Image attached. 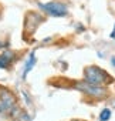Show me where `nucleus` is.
I'll return each instance as SVG.
<instances>
[{"instance_id": "nucleus-7", "label": "nucleus", "mask_w": 115, "mask_h": 121, "mask_svg": "<svg viewBox=\"0 0 115 121\" xmlns=\"http://www.w3.org/2000/svg\"><path fill=\"white\" fill-rule=\"evenodd\" d=\"M36 63H37V57H36V51H31L30 54H29V57H27V60H26V64H24V69H23V74H21V77H23V80H26L27 78V74L33 70V67L36 66Z\"/></svg>"}, {"instance_id": "nucleus-11", "label": "nucleus", "mask_w": 115, "mask_h": 121, "mask_svg": "<svg viewBox=\"0 0 115 121\" xmlns=\"http://www.w3.org/2000/svg\"><path fill=\"white\" fill-rule=\"evenodd\" d=\"M112 105H114V107H115V100H112Z\"/></svg>"}, {"instance_id": "nucleus-9", "label": "nucleus", "mask_w": 115, "mask_h": 121, "mask_svg": "<svg viewBox=\"0 0 115 121\" xmlns=\"http://www.w3.org/2000/svg\"><path fill=\"white\" fill-rule=\"evenodd\" d=\"M109 37H111V39H115V24H114V30L111 31V34H109Z\"/></svg>"}, {"instance_id": "nucleus-5", "label": "nucleus", "mask_w": 115, "mask_h": 121, "mask_svg": "<svg viewBox=\"0 0 115 121\" xmlns=\"http://www.w3.org/2000/svg\"><path fill=\"white\" fill-rule=\"evenodd\" d=\"M44 22V17L41 13H37V12H29L26 14V19H24V29L29 30L30 29V34L36 31V29L38 27V24Z\"/></svg>"}, {"instance_id": "nucleus-6", "label": "nucleus", "mask_w": 115, "mask_h": 121, "mask_svg": "<svg viewBox=\"0 0 115 121\" xmlns=\"http://www.w3.org/2000/svg\"><path fill=\"white\" fill-rule=\"evenodd\" d=\"M16 53L14 51H10V50H6L0 54V69L2 70H9L12 67V64L16 61Z\"/></svg>"}, {"instance_id": "nucleus-4", "label": "nucleus", "mask_w": 115, "mask_h": 121, "mask_svg": "<svg viewBox=\"0 0 115 121\" xmlns=\"http://www.w3.org/2000/svg\"><path fill=\"white\" fill-rule=\"evenodd\" d=\"M16 107H17L16 95L7 88H0V114H12Z\"/></svg>"}, {"instance_id": "nucleus-10", "label": "nucleus", "mask_w": 115, "mask_h": 121, "mask_svg": "<svg viewBox=\"0 0 115 121\" xmlns=\"http://www.w3.org/2000/svg\"><path fill=\"white\" fill-rule=\"evenodd\" d=\"M111 66H112V67H115V56H114V57H111Z\"/></svg>"}, {"instance_id": "nucleus-2", "label": "nucleus", "mask_w": 115, "mask_h": 121, "mask_svg": "<svg viewBox=\"0 0 115 121\" xmlns=\"http://www.w3.org/2000/svg\"><path fill=\"white\" fill-rule=\"evenodd\" d=\"M38 9L50 17H67L70 10L68 6L64 2L60 0H51V2H45V3H38Z\"/></svg>"}, {"instance_id": "nucleus-1", "label": "nucleus", "mask_w": 115, "mask_h": 121, "mask_svg": "<svg viewBox=\"0 0 115 121\" xmlns=\"http://www.w3.org/2000/svg\"><path fill=\"white\" fill-rule=\"evenodd\" d=\"M84 80L90 84L94 86H101L105 87L107 84L114 83V77L109 76L104 69L98 66H88L84 69Z\"/></svg>"}, {"instance_id": "nucleus-12", "label": "nucleus", "mask_w": 115, "mask_h": 121, "mask_svg": "<svg viewBox=\"0 0 115 121\" xmlns=\"http://www.w3.org/2000/svg\"><path fill=\"white\" fill-rule=\"evenodd\" d=\"M77 121H78V120H77Z\"/></svg>"}, {"instance_id": "nucleus-8", "label": "nucleus", "mask_w": 115, "mask_h": 121, "mask_svg": "<svg viewBox=\"0 0 115 121\" xmlns=\"http://www.w3.org/2000/svg\"><path fill=\"white\" fill-rule=\"evenodd\" d=\"M111 110L109 108H104L101 112H99V121H109V118H111Z\"/></svg>"}, {"instance_id": "nucleus-3", "label": "nucleus", "mask_w": 115, "mask_h": 121, "mask_svg": "<svg viewBox=\"0 0 115 121\" xmlns=\"http://www.w3.org/2000/svg\"><path fill=\"white\" fill-rule=\"evenodd\" d=\"M74 88L81 91L82 94H85L87 97H91L94 100H102L108 95V91L105 87H101V86H94V84H90L87 83L85 80L84 81H78L74 84Z\"/></svg>"}]
</instances>
